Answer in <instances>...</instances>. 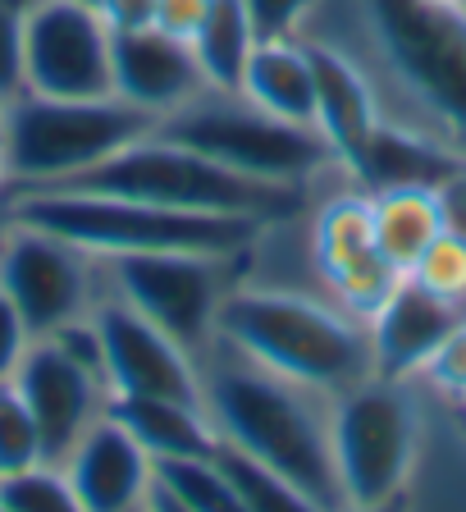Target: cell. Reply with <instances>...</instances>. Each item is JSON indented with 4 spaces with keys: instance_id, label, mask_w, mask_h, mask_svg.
I'll return each mask as SVG.
<instances>
[{
    "instance_id": "obj_1",
    "label": "cell",
    "mask_w": 466,
    "mask_h": 512,
    "mask_svg": "<svg viewBox=\"0 0 466 512\" xmlns=\"http://www.w3.org/2000/svg\"><path fill=\"white\" fill-rule=\"evenodd\" d=\"M307 32L371 74L384 119L421 128L466 160V5L320 0Z\"/></svg>"
},
{
    "instance_id": "obj_2",
    "label": "cell",
    "mask_w": 466,
    "mask_h": 512,
    "mask_svg": "<svg viewBox=\"0 0 466 512\" xmlns=\"http://www.w3.org/2000/svg\"><path fill=\"white\" fill-rule=\"evenodd\" d=\"M202 403L224 448L279 471L329 512L343 508L329 448V398L247 362L243 352L215 339V348L202 357Z\"/></svg>"
},
{
    "instance_id": "obj_3",
    "label": "cell",
    "mask_w": 466,
    "mask_h": 512,
    "mask_svg": "<svg viewBox=\"0 0 466 512\" xmlns=\"http://www.w3.org/2000/svg\"><path fill=\"white\" fill-rule=\"evenodd\" d=\"M220 343L320 398L371 380V330L320 288L238 279L220 307Z\"/></svg>"
},
{
    "instance_id": "obj_4",
    "label": "cell",
    "mask_w": 466,
    "mask_h": 512,
    "mask_svg": "<svg viewBox=\"0 0 466 512\" xmlns=\"http://www.w3.org/2000/svg\"><path fill=\"white\" fill-rule=\"evenodd\" d=\"M10 211L14 224L60 234L92 256H133V252L243 256L270 229L261 220L165 211V206L128 202V197H106V192H83V188L10 192Z\"/></svg>"
},
{
    "instance_id": "obj_5",
    "label": "cell",
    "mask_w": 466,
    "mask_h": 512,
    "mask_svg": "<svg viewBox=\"0 0 466 512\" xmlns=\"http://www.w3.org/2000/svg\"><path fill=\"white\" fill-rule=\"evenodd\" d=\"M60 188L106 192V197H128V202L165 206V211L233 215V220H261V224L297 220L316 202V192L307 188H275V183L243 179V174L224 170L211 156L165 138L156 128L133 147L115 151L106 165H96V170L78 174L74 183H60Z\"/></svg>"
},
{
    "instance_id": "obj_6",
    "label": "cell",
    "mask_w": 466,
    "mask_h": 512,
    "mask_svg": "<svg viewBox=\"0 0 466 512\" xmlns=\"http://www.w3.org/2000/svg\"><path fill=\"white\" fill-rule=\"evenodd\" d=\"M156 133L202 151L215 165L243 174V179L275 183V188L316 192L325 179H348L339 156L320 138V128L279 119L238 92L192 96L188 106L160 119Z\"/></svg>"
},
{
    "instance_id": "obj_7",
    "label": "cell",
    "mask_w": 466,
    "mask_h": 512,
    "mask_svg": "<svg viewBox=\"0 0 466 512\" xmlns=\"http://www.w3.org/2000/svg\"><path fill=\"white\" fill-rule=\"evenodd\" d=\"M156 119L119 96L55 101V96H14L5 106L10 142V192H42L74 183L78 174L106 165L115 151L147 138Z\"/></svg>"
},
{
    "instance_id": "obj_8",
    "label": "cell",
    "mask_w": 466,
    "mask_h": 512,
    "mask_svg": "<svg viewBox=\"0 0 466 512\" xmlns=\"http://www.w3.org/2000/svg\"><path fill=\"white\" fill-rule=\"evenodd\" d=\"M329 448L339 471L343 508L348 503L403 499L421 453V412L412 380H371L329 398Z\"/></svg>"
},
{
    "instance_id": "obj_9",
    "label": "cell",
    "mask_w": 466,
    "mask_h": 512,
    "mask_svg": "<svg viewBox=\"0 0 466 512\" xmlns=\"http://www.w3.org/2000/svg\"><path fill=\"white\" fill-rule=\"evenodd\" d=\"M106 288L119 302L147 316L156 330H165L179 348H188L197 362L215 348L220 334V307L233 284L247 275L243 256L215 252H133V256H101Z\"/></svg>"
},
{
    "instance_id": "obj_10",
    "label": "cell",
    "mask_w": 466,
    "mask_h": 512,
    "mask_svg": "<svg viewBox=\"0 0 466 512\" xmlns=\"http://www.w3.org/2000/svg\"><path fill=\"white\" fill-rule=\"evenodd\" d=\"M302 238L316 270V284L339 302L348 316L371 320L389 302V293L403 284V275L389 266L375 247L371 224V192L352 179H339L334 192H320L302 215Z\"/></svg>"
},
{
    "instance_id": "obj_11",
    "label": "cell",
    "mask_w": 466,
    "mask_h": 512,
    "mask_svg": "<svg viewBox=\"0 0 466 512\" xmlns=\"http://www.w3.org/2000/svg\"><path fill=\"white\" fill-rule=\"evenodd\" d=\"M0 293L14 302L32 339H42L69 320L92 316V307L106 293L101 256L83 252L60 234L14 224L0 247Z\"/></svg>"
},
{
    "instance_id": "obj_12",
    "label": "cell",
    "mask_w": 466,
    "mask_h": 512,
    "mask_svg": "<svg viewBox=\"0 0 466 512\" xmlns=\"http://www.w3.org/2000/svg\"><path fill=\"white\" fill-rule=\"evenodd\" d=\"M115 32L101 10L74 0H32L23 14V92L55 101H92L110 92Z\"/></svg>"
},
{
    "instance_id": "obj_13",
    "label": "cell",
    "mask_w": 466,
    "mask_h": 512,
    "mask_svg": "<svg viewBox=\"0 0 466 512\" xmlns=\"http://www.w3.org/2000/svg\"><path fill=\"white\" fill-rule=\"evenodd\" d=\"M92 325L101 334L106 389L115 398H179V403H202V362L188 348H179L165 330H156L147 316H138L128 302H119L110 288L92 307Z\"/></svg>"
},
{
    "instance_id": "obj_14",
    "label": "cell",
    "mask_w": 466,
    "mask_h": 512,
    "mask_svg": "<svg viewBox=\"0 0 466 512\" xmlns=\"http://www.w3.org/2000/svg\"><path fill=\"white\" fill-rule=\"evenodd\" d=\"M10 384L28 403L32 421L42 430V453L55 467L78 444V435L106 416V403H110L106 384L96 380L92 371H83L78 362H69L51 339H32V348L23 352V362Z\"/></svg>"
},
{
    "instance_id": "obj_15",
    "label": "cell",
    "mask_w": 466,
    "mask_h": 512,
    "mask_svg": "<svg viewBox=\"0 0 466 512\" xmlns=\"http://www.w3.org/2000/svg\"><path fill=\"white\" fill-rule=\"evenodd\" d=\"M110 92L160 124L211 87H206L202 64L188 42L160 28H138L115 32V42H110Z\"/></svg>"
},
{
    "instance_id": "obj_16",
    "label": "cell",
    "mask_w": 466,
    "mask_h": 512,
    "mask_svg": "<svg viewBox=\"0 0 466 512\" xmlns=\"http://www.w3.org/2000/svg\"><path fill=\"white\" fill-rule=\"evenodd\" d=\"M60 471L83 512H138L156 490V462L110 412L78 435Z\"/></svg>"
},
{
    "instance_id": "obj_17",
    "label": "cell",
    "mask_w": 466,
    "mask_h": 512,
    "mask_svg": "<svg viewBox=\"0 0 466 512\" xmlns=\"http://www.w3.org/2000/svg\"><path fill=\"white\" fill-rule=\"evenodd\" d=\"M302 42L311 51V74H316V128L348 174L352 160L361 156V147L371 142V133L384 119L380 96H375L371 74L343 46L311 37V32H302Z\"/></svg>"
},
{
    "instance_id": "obj_18",
    "label": "cell",
    "mask_w": 466,
    "mask_h": 512,
    "mask_svg": "<svg viewBox=\"0 0 466 512\" xmlns=\"http://www.w3.org/2000/svg\"><path fill=\"white\" fill-rule=\"evenodd\" d=\"M457 320H462V311H453L448 302H439L435 293H425L416 279L403 275V284L389 293V302L366 320L375 375H384V380H416L421 366L435 357V348L448 339V330Z\"/></svg>"
},
{
    "instance_id": "obj_19",
    "label": "cell",
    "mask_w": 466,
    "mask_h": 512,
    "mask_svg": "<svg viewBox=\"0 0 466 512\" xmlns=\"http://www.w3.org/2000/svg\"><path fill=\"white\" fill-rule=\"evenodd\" d=\"M462 156L453 147H444L439 138L421 133L412 124L398 119H380V128L371 133V142L361 147V156L352 160L348 179L366 192L380 188H435L448 170H457Z\"/></svg>"
},
{
    "instance_id": "obj_20",
    "label": "cell",
    "mask_w": 466,
    "mask_h": 512,
    "mask_svg": "<svg viewBox=\"0 0 466 512\" xmlns=\"http://www.w3.org/2000/svg\"><path fill=\"white\" fill-rule=\"evenodd\" d=\"M106 412L115 416L128 435L147 448L151 462L174 458H211L220 453V430L202 403H179V398H115Z\"/></svg>"
},
{
    "instance_id": "obj_21",
    "label": "cell",
    "mask_w": 466,
    "mask_h": 512,
    "mask_svg": "<svg viewBox=\"0 0 466 512\" xmlns=\"http://www.w3.org/2000/svg\"><path fill=\"white\" fill-rule=\"evenodd\" d=\"M238 96L252 106L270 110L279 119L316 128V74H311V51L302 37H279V42H256L247 55Z\"/></svg>"
},
{
    "instance_id": "obj_22",
    "label": "cell",
    "mask_w": 466,
    "mask_h": 512,
    "mask_svg": "<svg viewBox=\"0 0 466 512\" xmlns=\"http://www.w3.org/2000/svg\"><path fill=\"white\" fill-rule=\"evenodd\" d=\"M371 224L375 247L398 275L421 261V252L444 234L435 188H380L371 192Z\"/></svg>"
},
{
    "instance_id": "obj_23",
    "label": "cell",
    "mask_w": 466,
    "mask_h": 512,
    "mask_svg": "<svg viewBox=\"0 0 466 512\" xmlns=\"http://www.w3.org/2000/svg\"><path fill=\"white\" fill-rule=\"evenodd\" d=\"M252 46H256V32L247 23L243 0H211L202 28L192 37V55L202 64L206 87L211 92H238Z\"/></svg>"
},
{
    "instance_id": "obj_24",
    "label": "cell",
    "mask_w": 466,
    "mask_h": 512,
    "mask_svg": "<svg viewBox=\"0 0 466 512\" xmlns=\"http://www.w3.org/2000/svg\"><path fill=\"white\" fill-rule=\"evenodd\" d=\"M156 490L179 499L188 512H247L220 458H174L156 462Z\"/></svg>"
},
{
    "instance_id": "obj_25",
    "label": "cell",
    "mask_w": 466,
    "mask_h": 512,
    "mask_svg": "<svg viewBox=\"0 0 466 512\" xmlns=\"http://www.w3.org/2000/svg\"><path fill=\"white\" fill-rule=\"evenodd\" d=\"M220 467L229 471L233 490H238V499H243L247 512H329L320 499H311L307 490H297L293 480H284L279 471L261 467V462L243 458V453H233V448L220 444Z\"/></svg>"
},
{
    "instance_id": "obj_26",
    "label": "cell",
    "mask_w": 466,
    "mask_h": 512,
    "mask_svg": "<svg viewBox=\"0 0 466 512\" xmlns=\"http://www.w3.org/2000/svg\"><path fill=\"white\" fill-rule=\"evenodd\" d=\"M0 503L10 512H83L78 494L55 462H37L28 471L0 476Z\"/></svg>"
},
{
    "instance_id": "obj_27",
    "label": "cell",
    "mask_w": 466,
    "mask_h": 512,
    "mask_svg": "<svg viewBox=\"0 0 466 512\" xmlns=\"http://www.w3.org/2000/svg\"><path fill=\"white\" fill-rule=\"evenodd\" d=\"M407 279H416L425 293H435L439 302H448L453 311L466 316V243L462 238L439 234L421 252V261L407 270Z\"/></svg>"
},
{
    "instance_id": "obj_28",
    "label": "cell",
    "mask_w": 466,
    "mask_h": 512,
    "mask_svg": "<svg viewBox=\"0 0 466 512\" xmlns=\"http://www.w3.org/2000/svg\"><path fill=\"white\" fill-rule=\"evenodd\" d=\"M46 462L42 453V430L32 421L28 403L19 398L14 384H0V476H14V471H28Z\"/></svg>"
},
{
    "instance_id": "obj_29",
    "label": "cell",
    "mask_w": 466,
    "mask_h": 512,
    "mask_svg": "<svg viewBox=\"0 0 466 512\" xmlns=\"http://www.w3.org/2000/svg\"><path fill=\"white\" fill-rule=\"evenodd\" d=\"M247 23H252L256 42H279V37H302L320 0H243Z\"/></svg>"
},
{
    "instance_id": "obj_30",
    "label": "cell",
    "mask_w": 466,
    "mask_h": 512,
    "mask_svg": "<svg viewBox=\"0 0 466 512\" xmlns=\"http://www.w3.org/2000/svg\"><path fill=\"white\" fill-rule=\"evenodd\" d=\"M23 0H0V106L23 96Z\"/></svg>"
},
{
    "instance_id": "obj_31",
    "label": "cell",
    "mask_w": 466,
    "mask_h": 512,
    "mask_svg": "<svg viewBox=\"0 0 466 512\" xmlns=\"http://www.w3.org/2000/svg\"><path fill=\"white\" fill-rule=\"evenodd\" d=\"M416 380H425L430 389H439L444 398H457L466 389V316L457 320L453 330H448V339L435 348V357L421 366V375Z\"/></svg>"
},
{
    "instance_id": "obj_32",
    "label": "cell",
    "mask_w": 466,
    "mask_h": 512,
    "mask_svg": "<svg viewBox=\"0 0 466 512\" xmlns=\"http://www.w3.org/2000/svg\"><path fill=\"white\" fill-rule=\"evenodd\" d=\"M32 348V330L23 325V316L14 311V302L0 293V384H10L19 371L23 352Z\"/></svg>"
},
{
    "instance_id": "obj_33",
    "label": "cell",
    "mask_w": 466,
    "mask_h": 512,
    "mask_svg": "<svg viewBox=\"0 0 466 512\" xmlns=\"http://www.w3.org/2000/svg\"><path fill=\"white\" fill-rule=\"evenodd\" d=\"M206 10H211V0H156V14H151V28L170 32L179 42L192 46L197 28H202Z\"/></svg>"
},
{
    "instance_id": "obj_34",
    "label": "cell",
    "mask_w": 466,
    "mask_h": 512,
    "mask_svg": "<svg viewBox=\"0 0 466 512\" xmlns=\"http://www.w3.org/2000/svg\"><path fill=\"white\" fill-rule=\"evenodd\" d=\"M435 202H439L444 234H453V238H462L466 243V160L435 183Z\"/></svg>"
},
{
    "instance_id": "obj_35",
    "label": "cell",
    "mask_w": 466,
    "mask_h": 512,
    "mask_svg": "<svg viewBox=\"0 0 466 512\" xmlns=\"http://www.w3.org/2000/svg\"><path fill=\"white\" fill-rule=\"evenodd\" d=\"M151 14H156V0H106L101 5V19L110 23V32L151 28Z\"/></svg>"
},
{
    "instance_id": "obj_36",
    "label": "cell",
    "mask_w": 466,
    "mask_h": 512,
    "mask_svg": "<svg viewBox=\"0 0 466 512\" xmlns=\"http://www.w3.org/2000/svg\"><path fill=\"white\" fill-rule=\"evenodd\" d=\"M339 512H412V503H407V494H403V499H384V503H348V508H339Z\"/></svg>"
},
{
    "instance_id": "obj_37",
    "label": "cell",
    "mask_w": 466,
    "mask_h": 512,
    "mask_svg": "<svg viewBox=\"0 0 466 512\" xmlns=\"http://www.w3.org/2000/svg\"><path fill=\"white\" fill-rule=\"evenodd\" d=\"M0 192H10V142H5V106H0Z\"/></svg>"
},
{
    "instance_id": "obj_38",
    "label": "cell",
    "mask_w": 466,
    "mask_h": 512,
    "mask_svg": "<svg viewBox=\"0 0 466 512\" xmlns=\"http://www.w3.org/2000/svg\"><path fill=\"white\" fill-rule=\"evenodd\" d=\"M147 503H151V512H188L179 499H170L165 490H151V499H147Z\"/></svg>"
},
{
    "instance_id": "obj_39",
    "label": "cell",
    "mask_w": 466,
    "mask_h": 512,
    "mask_svg": "<svg viewBox=\"0 0 466 512\" xmlns=\"http://www.w3.org/2000/svg\"><path fill=\"white\" fill-rule=\"evenodd\" d=\"M14 229V211H10V192H0V247H5V238H10Z\"/></svg>"
},
{
    "instance_id": "obj_40",
    "label": "cell",
    "mask_w": 466,
    "mask_h": 512,
    "mask_svg": "<svg viewBox=\"0 0 466 512\" xmlns=\"http://www.w3.org/2000/svg\"><path fill=\"white\" fill-rule=\"evenodd\" d=\"M74 5H87V10H101V5H106V0H74Z\"/></svg>"
},
{
    "instance_id": "obj_41",
    "label": "cell",
    "mask_w": 466,
    "mask_h": 512,
    "mask_svg": "<svg viewBox=\"0 0 466 512\" xmlns=\"http://www.w3.org/2000/svg\"><path fill=\"white\" fill-rule=\"evenodd\" d=\"M425 5H466V0H425Z\"/></svg>"
},
{
    "instance_id": "obj_42",
    "label": "cell",
    "mask_w": 466,
    "mask_h": 512,
    "mask_svg": "<svg viewBox=\"0 0 466 512\" xmlns=\"http://www.w3.org/2000/svg\"><path fill=\"white\" fill-rule=\"evenodd\" d=\"M453 403H457V407H462V412H466V389H462V394H457V398H453Z\"/></svg>"
},
{
    "instance_id": "obj_43",
    "label": "cell",
    "mask_w": 466,
    "mask_h": 512,
    "mask_svg": "<svg viewBox=\"0 0 466 512\" xmlns=\"http://www.w3.org/2000/svg\"><path fill=\"white\" fill-rule=\"evenodd\" d=\"M138 512H151V503H147V508H138Z\"/></svg>"
},
{
    "instance_id": "obj_44",
    "label": "cell",
    "mask_w": 466,
    "mask_h": 512,
    "mask_svg": "<svg viewBox=\"0 0 466 512\" xmlns=\"http://www.w3.org/2000/svg\"><path fill=\"white\" fill-rule=\"evenodd\" d=\"M0 512H10V508H5V503H0Z\"/></svg>"
},
{
    "instance_id": "obj_45",
    "label": "cell",
    "mask_w": 466,
    "mask_h": 512,
    "mask_svg": "<svg viewBox=\"0 0 466 512\" xmlns=\"http://www.w3.org/2000/svg\"><path fill=\"white\" fill-rule=\"evenodd\" d=\"M23 5H32V0H23Z\"/></svg>"
}]
</instances>
